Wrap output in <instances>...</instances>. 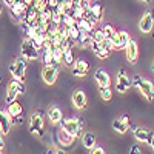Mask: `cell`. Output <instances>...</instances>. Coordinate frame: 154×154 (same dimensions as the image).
<instances>
[{
	"label": "cell",
	"instance_id": "obj_17",
	"mask_svg": "<svg viewBox=\"0 0 154 154\" xmlns=\"http://www.w3.org/2000/svg\"><path fill=\"white\" fill-rule=\"evenodd\" d=\"M11 123H12V117L9 116V112L0 109V130H2L3 134H8L9 133Z\"/></svg>",
	"mask_w": 154,
	"mask_h": 154
},
{
	"label": "cell",
	"instance_id": "obj_22",
	"mask_svg": "<svg viewBox=\"0 0 154 154\" xmlns=\"http://www.w3.org/2000/svg\"><path fill=\"white\" fill-rule=\"evenodd\" d=\"M77 26H79V29H82V31H86V32H91L93 29H94V22L93 20H89L88 17H82V19H79L77 20Z\"/></svg>",
	"mask_w": 154,
	"mask_h": 154
},
{
	"label": "cell",
	"instance_id": "obj_28",
	"mask_svg": "<svg viewBox=\"0 0 154 154\" xmlns=\"http://www.w3.org/2000/svg\"><path fill=\"white\" fill-rule=\"evenodd\" d=\"M91 37H93V40H97V42H102L105 38V34H103V29L102 28H94L93 31H91Z\"/></svg>",
	"mask_w": 154,
	"mask_h": 154
},
{
	"label": "cell",
	"instance_id": "obj_34",
	"mask_svg": "<svg viewBox=\"0 0 154 154\" xmlns=\"http://www.w3.org/2000/svg\"><path fill=\"white\" fill-rule=\"evenodd\" d=\"M32 2H34V0H23V3L26 5V6H31V5H32Z\"/></svg>",
	"mask_w": 154,
	"mask_h": 154
},
{
	"label": "cell",
	"instance_id": "obj_36",
	"mask_svg": "<svg viewBox=\"0 0 154 154\" xmlns=\"http://www.w3.org/2000/svg\"><path fill=\"white\" fill-rule=\"evenodd\" d=\"M148 145H149V146H151V148L154 149V136L151 137V140H149V143H148Z\"/></svg>",
	"mask_w": 154,
	"mask_h": 154
},
{
	"label": "cell",
	"instance_id": "obj_35",
	"mask_svg": "<svg viewBox=\"0 0 154 154\" xmlns=\"http://www.w3.org/2000/svg\"><path fill=\"white\" fill-rule=\"evenodd\" d=\"M5 3H6L8 6H12V5H14V0H5Z\"/></svg>",
	"mask_w": 154,
	"mask_h": 154
},
{
	"label": "cell",
	"instance_id": "obj_24",
	"mask_svg": "<svg viewBox=\"0 0 154 154\" xmlns=\"http://www.w3.org/2000/svg\"><path fill=\"white\" fill-rule=\"evenodd\" d=\"M82 140H83V146H86L88 149H91L94 145H96V136L93 133H86L82 136Z\"/></svg>",
	"mask_w": 154,
	"mask_h": 154
},
{
	"label": "cell",
	"instance_id": "obj_2",
	"mask_svg": "<svg viewBox=\"0 0 154 154\" xmlns=\"http://www.w3.org/2000/svg\"><path fill=\"white\" fill-rule=\"evenodd\" d=\"M25 93H26V89H25V85H23V82H22V80H17V79H14V80H11V82L8 83L5 102H6V103L9 105V103H12V102L16 100V97H17L19 94H25Z\"/></svg>",
	"mask_w": 154,
	"mask_h": 154
},
{
	"label": "cell",
	"instance_id": "obj_23",
	"mask_svg": "<svg viewBox=\"0 0 154 154\" xmlns=\"http://www.w3.org/2000/svg\"><path fill=\"white\" fill-rule=\"evenodd\" d=\"M62 62L65 63L66 66H74V63H75V60H74V54H72V48H66L65 51H63V57H62Z\"/></svg>",
	"mask_w": 154,
	"mask_h": 154
},
{
	"label": "cell",
	"instance_id": "obj_6",
	"mask_svg": "<svg viewBox=\"0 0 154 154\" xmlns=\"http://www.w3.org/2000/svg\"><path fill=\"white\" fill-rule=\"evenodd\" d=\"M20 53L25 59L28 60H34L38 57V48L34 45V42L31 40V38H25V40L22 42L20 45Z\"/></svg>",
	"mask_w": 154,
	"mask_h": 154
},
{
	"label": "cell",
	"instance_id": "obj_30",
	"mask_svg": "<svg viewBox=\"0 0 154 154\" xmlns=\"http://www.w3.org/2000/svg\"><path fill=\"white\" fill-rule=\"evenodd\" d=\"M100 45H102V46H103V48H105L106 51H111V49H114V45H112V40H111V38H109V37H105V38H103V40H102V42H100Z\"/></svg>",
	"mask_w": 154,
	"mask_h": 154
},
{
	"label": "cell",
	"instance_id": "obj_25",
	"mask_svg": "<svg viewBox=\"0 0 154 154\" xmlns=\"http://www.w3.org/2000/svg\"><path fill=\"white\" fill-rule=\"evenodd\" d=\"M77 42H79L80 45H83V46L91 45V42H93L91 32H86V31H82L80 29V35H79V38H77Z\"/></svg>",
	"mask_w": 154,
	"mask_h": 154
},
{
	"label": "cell",
	"instance_id": "obj_4",
	"mask_svg": "<svg viewBox=\"0 0 154 154\" xmlns=\"http://www.w3.org/2000/svg\"><path fill=\"white\" fill-rule=\"evenodd\" d=\"M29 133L34 136H43V112L35 111L29 119Z\"/></svg>",
	"mask_w": 154,
	"mask_h": 154
},
{
	"label": "cell",
	"instance_id": "obj_13",
	"mask_svg": "<svg viewBox=\"0 0 154 154\" xmlns=\"http://www.w3.org/2000/svg\"><path fill=\"white\" fill-rule=\"evenodd\" d=\"M130 126H131V123H130V117H128L126 114H123L122 117H119V119H114V122H112L114 131H117V133H120V134L126 133L128 130H130Z\"/></svg>",
	"mask_w": 154,
	"mask_h": 154
},
{
	"label": "cell",
	"instance_id": "obj_10",
	"mask_svg": "<svg viewBox=\"0 0 154 154\" xmlns=\"http://www.w3.org/2000/svg\"><path fill=\"white\" fill-rule=\"evenodd\" d=\"M152 26H154V12L148 11L142 16V19H140V22H139V29L146 34V32H151Z\"/></svg>",
	"mask_w": 154,
	"mask_h": 154
},
{
	"label": "cell",
	"instance_id": "obj_16",
	"mask_svg": "<svg viewBox=\"0 0 154 154\" xmlns=\"http://www.w3.org/2000/svg\"><path fill=\"white\" fill-rule=\"evenodd\" d=\"M8 112L14 122H20V119H23V106L16 100L8 105Z\"/></svg>",
	"mask_w": 154,
	"mask_h": 154
},
{
	"label": "cell",
	"instance_id": "obj_32",
	"mask_svg": "<svg viewBox=\"0 0 154 154\" xmlns=\"http://www.w3.org/2000/svg\"><path fill=\"white\" fill-rule=\"evenodd\" d=\"M2 130H0V149H3L5 148V140H3V137H2Z\"/></svg>",
	"mask_w": 154,
	"mask_h": 154
},
{
	"label": "cell",
	"instance_id": "obj_15",
	"mask_svg": "<svg viewBox=\"0 0 154 154\" xmlns=\"http://www.w3.org/2000/svg\"><path fill=\"white\" fill-rule=\"evenodd\" d=\"M89 71V65H88V62L83 60V59H79V60H75L74 63V66H72V75L74 77H85Z\"/></svg>",
	"mask_w": 154,
	"mask_h": 154
},
{
	"label": "cell",
	"instance_id": "obj_20",
	"mask_svg": "<svg viewBox=\"0 0 154 154\" xmlns=\"http://www.w3.org/2000/svg\"><path fill=\"white\" fill-rule=\"evenodd\" d=\"M48 119H49L51 123H54V125L60 123L62 122V111H60V108L59 106H51L48 109Z\"/></svg>",
	"mask_w": 154,
	"mask_h": 154
},
{
	"label": "cell",
	"instance_id": "obj_7",
	"mask_svg": "<svg viewBox=\"0 0 154 154\" xmlns=\"http://www.w3.org/2000/svg\"><path fill=\"white\" fill-rule=\"evenodd\" d=\"M85 17H88L89 20H93L94 23L100 22L102 19H103V6H102L100 2H93L91 5H89V8L85 11Z\"/></svg>",
	"mask_w": 154,
	"mask_h": 154
},
{
	"label": "cell",
	"instance_id": "obj_38",
	"mask_svg": "<svg viewBox=\"0 0 154 154\" xmlns=\"http://www.w3.org/2000/svg\"><path fill=\"white\" fill-rule=\"evenodd\" d=\"M142 2H145V3H151V0H142Z\"/></svg>",
	"mask_w": 154,
	"mask_h": 154
},
{
	"label": "cell",
	"instance_id": "obj_5",
	"mask_svg": "<svg viewBox=\"0 0 154 154\" xmlns=\"http://www.w3.org/2000/svg\"><path fill=\"white\" fill-rule=\"evenodd\" d=\"M9 72L12 74V77L17 80H25V72H26V62H25L23 56L22 57H17L14 60L12 65H9Z\"/></svg>",
	"mask_w": 154,
	"mask_h": 154
},
{
	"label": "cell",
	"instance_id": "obj_29",
	"mask_svg": "<svg viewBox=\"0 0 154 154\" xmlns=\"http://www.w3.org/2000/svg\"><path fill=\"white\" fill-rule=\"evenodd\" d=\"M102 29H103L105 37H109V38H112V35L117 32V31H114V26H112V25H103V26H102Z\"/></svg>",
	"mask_w": 154,
	"mask_h": 154
},
{
	"label": "cell",
	"instance_id": "obj_31",
	"mask_svg": "<svg viewBox=\"0 0 154 154\" xmlns=\"http://www.w3.org/2000/svg\"><path fill=\"white\" fill-rule=\"evenodd\" d=\"M91 154H105V149L102 148V146H97V145H94L93 148H91V151H89Z\"/></svg>",
	"mask_w": 154,
	"mask_h": 154
},
{
	"label": "cell",
	"instance_id": "obj_3",
	"mask_svg": "<svg viewBox=\"0 0 154 154\" xmlns=\"http://www.w3.org/2000/svg\"><path fill=\"white\" fill-rule=\"evenodd\" d=\"M62 130H65L74 137L82 136V128H83V120L80 117H74V119H65L62 120Z\"/></svg>",
	"mask_w": 154,
	"mask_h": 154
},
{
	"label": "cell",
	"instance_id": "obj_27",
	"mask_svg": "<svg viewBox=\"0 0 154 154\" xmlns=\"http://www.w3.org/2000/svg\"><path fill=\"white\" fill-rule=\"evenodd\" d=\"M99 93H100V97L105 102H109L112 99V93H111L109 86H99Z\"/></svg>",
	"mask_w": 154,
	"mask_h": 154
},
{
	"label": "cell",
	"instance_id": "obj_12",
	"mask_svg": "<svg viewBox=\"0 0 154 154\" xmlns=\"http://www.w3.org/2000/svg\"><path fill=\"white\" fill-rule=\"evenodd\" d=\"M125 56H126V60L130 63H136L137 62V57H139V46H137V42L136 40H131L128 42V45L125 46Z\"/></svg>",
	"mask_w": 154,
	"mask_h": 154
},
{
	"label": "cell",
	"instance_id": "obj_19",
	"mask_svg": "<svg viewBox=\"0 0 154 154\" xmlns=\"http://www.w3.org/2000/svg\"><path fill=\"white\" fill-rule=\"evenodd\" d=\"M133 133H134V137L139 140V142H146V143H149L151 137L154 136L149 130H145V128H142V126L136 128V130H134Z\"/></svg>",
	"mask_w": 154,
	"mask_h": 154
},
{
	"label": "cell",
	"instance_id": "obj_8",
	"mask_svg": "<svg viewBox=\"0 0 154 154\" xmlns=\"http://www.w3.org/2000/svg\"><path fill=\"white\" fill-rule=\"evenodd\" d=\"M133 86V80L128 77L126 74V69H120L117 72V80H116V89H117L119 93H126L128 89Z\"/></svg>",
	"mask_w": 154,
	"mask_h": 154
},
{
	"label": "cell",
	"instance_id": "obj_11",
	"mask_svg": "<svg viewBox=\"0 0 154 154\" xmlns=\"http://www.w3.org/2000/svg\"><path fill=\"white\" fill-rule=\"evenodd\" d=\"M112 45L114 48H117V49H125V46L128 45V42L131 40V37L130 34H128L126 31H119V32H116L112 35Z\"/></svg>",
	"mask_w": 154,
	"mask_h": 154
},
{
	"label": "cell",
	"instance_id": "obj_21",
	"mask_svg": "<svg viewBox=\"0 0 154 154\" xmlns=\"http://www.w3.org/2000/svg\"><path fill=\"white\" fill-rule=\"evenodd\" d=\"M91 48H93V51L96 53V56L99 59H106L109 56V53H111V51H106L103 46L100 45V42H97V40H93L91 42Z\"/></svg>",
	"mask_w": 154,
	"mask_h": 154
},
{
	"label": "cell",
	"instance_id": "obj_33",
	"mask_svg": "<svg viewBox=\"0 0 154 154\" xmlns=\"http://www.w3.org/2000/svg\"><path fill=\"white\" fill-rule=\"evenodd\" d=\"M131 152H134V154H140L142 151H140V148H139V146H131Z\"/></svg>",
	"mask_w": 154,
	"mask_h": 154
},
{
	"label": "cell",
	"instance_id": "obj_39",
	"mask_svg": "<svg viewBox=\"0 0 154 154\" xmlns=\"http://www.w3.org/2000/svg\"><path fill=\"white\" fill-rule=\"evenodd\" d=\"M0 14H2V6H0Z\"/></svg>",
	"mask_w": 154,
	"mask_h": 154
},
{
	"label": "cell",
	"instance_id": "obj_37",
	"mask_svg": "<svg viewBox=\"0 0 154 154\" xmlns=\"http://www.w3.org/2000/svg\"><path fill=\"white\" fill-rule=\"evenodd\" d=\"M151 69H152V72H154V60H152V63H151Z\"/></svg>",
	"mask_w": 154,
	"mask_h": 154
},
{
	"label": "cell",
	"instance_id": "obj_9",
	"mask_svg": "<svg viewBox=\"0 0 154 154\" xmlns=\"http://www.w3.org/2000/svg\"><path fill=\"white\" fill-rule=\"evenodd\" d=\"M57 75H59V65H45L43 71H42V77H43V82L46 85H53L57 80Z\"/></svg>",
	"mask_w": 154,
	"mask_h": 154
},
{
	"label": "cell",
	"instance_id": "obj_1",
	"mask_svg": "<svg viewBox=\"0 0 154 154\" xmlns=\"http://www.w3.org/2000/svg\"><path fill=\"white\" fill-rule=\"evenodd\" d=\"M133 86H136L140 93L145 96V99L148 100H152L154 99V83L151 80H146V79H142L139 74L137 75H133Z\"/></svg>",
	"mask_w": 154,
	"mask_h": 154
},
{
	"label": "cell",
	"instance_id": "obj_18",
	"mask_svg": "<svg viewBox=\"0 0 154 154\" xmlns=\"http://www.w3.org/2000/svg\"><path fill=\"white\" fill-rule=\"evenodd\" d=\"M94 79L97 82L99 86H109L111 85V79H109V74L105 69H97L94 72Z\"/></svg>",
	"mask_w": 154,
	"mask_h": 154
},
{
	"label": "cell",
	"instance_id": "obj_14",
	"mask_svg": "<svg viewBox=\"0 0 154 154\" xmlns=\"http://www.w3.org/2000/svg\"><path fill=\"white\" fill-rule=\"evenodd\" d=\"M72 103L77 109H85L88 105V99L83 89H75L72 93Z\"/></svg>",
	"mask_w": 154,
	"mask_h": 154
},
{
	"label": "cell",
	"instance_id": "obj_26",
	"mask_svg": "<svg viewBox=\"0 0 154 154\" xmlns=\"http://www.w3.org/2000/svg\"><path fill=\"white\" fill-rule=\"evenodd\" d=\"M59 137H60V142H62L63 145H71V143L74 142V139H75L74 136H71V134L66 133L65 130L60 131V136H59Z\"/></svg>",
	"mask_w": 154,
	"mask_h": 154
}]
</instances>
